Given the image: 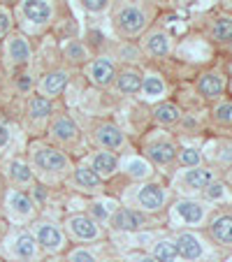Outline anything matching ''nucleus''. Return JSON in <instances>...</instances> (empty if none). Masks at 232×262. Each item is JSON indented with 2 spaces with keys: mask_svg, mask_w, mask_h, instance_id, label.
I'll return each mask as SVG.
<instances>
[{
  "mask_svg": "<svg viewBox=\"0 0 232 262\" xmlns=\"http://www.w3.org/2000/svg\"><path fill=\"white\" fill-rule=\"evenodd\" d=\"M177 158L183 167H198L202 163V154H200L198 148H181L177 154Z\"/></svg>",
  "mask_w": 232,
  "mask_h": 262,
  "instance_id": "33",
  "label": "nucleus"
},
{
  "mask_svg": "<svg viewBox=\"0 0 232 262\" xmlns=\"http://www.w3.org/2000/svg\"><path fill=\"white\" fill-rule=\"evenodd\" d=\"M174 216L183 225H202L207 218V209L202 202H195V200H179L174 204Z\"/></svg>",
  "mask_w": 232,
  "mask_h": 262,
  "instance_id": "10",
  "label": "nucleus"
},
{
  "mask_svg": "<svg viewBox=\"0 0 232 262\" xmlns=\"http://www.w3.org/2000/svg\"><path fill=\"white\" fill-rule=\"evenodd\" d=\"M7 213H10L12 221H19V223L33 218V213H35L33 198H30L28 193H24V190L12 188L10 193H7Z\"/></svg>",
  "mask_w": 232,
  "mask_h": 262,
  "instance_id": "7",
  "label": "nucleus"
},
{
  "mask_svg": "<svg viewBox=\"0 0 232 262\" xmlns=\"http://www.w3.org/2000/svg\"><path fill=\"white\" fill-rule=\"evenodd\" d=\"M30 163L35 169L45 174H65L70 169V158L65 151L49 144H33L30 146Z\"/></svg>",
  "mask_w": 232,
  "mask_h": 262,
  "instance_id": "1",
  "label": "nucleus"
},
{
  "mask_svg": "<svg viewBox=\"0 0 232 262\" xmlns=\"http://www.w3.org/2000/svg\"><path fill=\"white\" fill-rule=\"evenodd\" d=\"M116 74H119L116 72V65H114L109 58H95V60H91L89 68H86V77H89V81L93 86H100V89L114 84Z\"/></svg>",
  "mask_w": 232,
  "mask_h": 262,
  "instance_id": "9",
  "label": "nucleus"
},
{
  "mask_svg": "<svg viewBox=\"0 0 232 262\" xmlns=\"http://www.w3.org/2000/svg\"><path fill=\"white\" fill-rule=\"evenodd\" d=\"M144 154H146V160L151 165L165 167V165H170L174 158H177V146H174L172 142H167V139H156V142L146 144Z\"/></svg>",
  "mask_w": 232,
  "mask_h": 262,
  "instance_id": "12",
  "label": "nucleus"
},
{
  "mask_svg": "<svg viewBox=\"0 0 232 262\" xmlns=\"http://www.w3.org/2000/svg\"><path fill=\"white\" fill-rule=\"evenodd\" d=\"M10 28H12V14L5 7H0V37L10 33Z\"/></svg>",
  "mask_w": 232,
  "mask_h": 262,
  "instance_id": "39",
  "label": "nucleus"
},
{
  "mask_svg": "<svg viewBox=\"0 0 232 262\" xmlns=\"http://www.w3.org/2000/svg\"><path fill=\"white\" fill-rule=\"evenodd\" d=\"M79 3L84 5V10L93 12V14H100L109 7V0H79Z\"/></svg>",
  "mask_w": 232,
  "mask_h": 262,
  "instance_id": "38",
  "label": "nucleus"
},
{
  "mask_svg": "<svg viewBox=\"0 0 232 262\" xmlns=\"http://www.w3.org/2000/svg\"><path fill=\"white\" fill-rule=\"evenodd\" d=\"M116 211V204L112 202H95L93 207H91V218L93 221H109V216Z\"/></svg>",
  "mask_w": 232,
  "mask_h": 262,
  "instance_id": "34",
  "label": "nucleus"
},
{
  "mask_svg": "<svg viewBox=\"0 0 232 262\" xmlns=\"http://www.w3.org/2000/svg\"><path fill=\"white\" fill-rule=\"evenodd\" d=\"M21 14L33 26H47L54 16L51 0H21Z\"/></svg>",
  "mask_w": 232,
  "mask_h": 262,
  "instance_id": "8",
  "label": "nucleus"
},
{
  "mask_svg": "<svg viewBox=\"0 0 232 262\" xmlns=\"http://www.w3.org/2000/svg\"><path fill=\"white\" fill-rule=\"evenodd\" d=\"M5 54L10 58L12 65H28L30 58H33V49H30L28 40H26L24 35H10L5 42Z\"/></svg>",
  "mask_w": 232,
  "mask_h": 262,
  "instance_id": "13",
  "label": "nucleus"
},
{
  "mask_svg": "<svg viewBox=\"0 0 232 262\" xmlns=\"http://www.w3.org/2000/svg\"><path fill=\"white\" fill-rule=\"evenodd\" d=\"M209 232L223 246H232V213H223V216H216L209 225Z\"/></svg>",
  "mask_w": 232,
  "mask_h": 262,
  "instance_id": "22",
  "label": "nucleus"
},
{
  "mask_svg": "<svg viewBox=\"0 0 232 262\" xmlns=\"http://www.w3.org/2000/svg\"><path fill=\"white\" fill-rule=\"evenodd\" d=\"M68 262H98V260H95V255L91 251H86V248H77V251L70 253Z\"/></svg>",
  "mask_w": 232,
  "mask_h": 262,
  "instance_id": "37",
  "label": "nucleus"
},
{
  "mask_svg": "<svg viewBox=\"0 0 232 262\" xmlns=\"http://www.w3.org/2000/svg\"><path fill=\"white\" fill-rule=\"evenodd\" d=\"M72 183H74V188L84 190V193H95L102 186V179L89 165H79V167L72 169Z\"/></svg>",
  "mask_w": 232,
  "mask_h": 262,
  "instance_id": "19",
  "label": "nucleus"
},
{
  "mask_svg": "<svg viewBox=\"0 0 232 262\" xmlns=\"http://www.w3.org/2000/svg\"><path fill=\"white\" fill-rule=\"evenodd\" d=\"M142 93L146 100H158L165 95V81L158 74H144L142 79Z\"/></svg>",
  "mask_w": 232,
  "mask_h": 262,
  "instance_id": "29",
  "label": "nucleus"
},
{
  "mask_svg": "<svg viewBox=\"0 0 232 262\" xmlns=\"http://www.w3.org/2000/svg\"><path fill=\"white\" fill-rule=\"evenodd\" d=\"M65 230L72 239L77 242H95V239L102 237V230H100V223L93 221L89 213H72L65 221Z\"/></svg>",
  "mask_w": 232,
  "mask_h": 262,
  "instance_id": "4",
  "label": "nucleus"
},
{
  "mask_svg": "<svg viewBox=\"0 0 232 262\" xmlns=\"http://www.w3.org/2000/svg\"><path fill=\"white\" fill-rule=\"evenodd\" d=\"M230 177H232V172H230Z\"/></svg>",
  "mask_w": 232,
  "mask_h": 262,
  "instance_id": "46",
  "label": "nucleus"
},
{
  "mask_svg": "<svg viewBox=\"0 0 232 262\" xmlns=\"http://www.w3.org/2000/svg\"><path fill=\"white\" fill-rule=\"evenodd\" d=\"M223 77L221 74H216V72H207V74H202L200 77V81H198V91H200V95H204V98H209V100H214V98H218V95L223 93Z\"/></svg>",
  "mask_w": 232,
  "mask_h": 262,
  "instance_id": "23",
  "label": "nucleus"
},
{
  "mask_svg": "<svg viewBox=\"0 0 232 262\" xmlns=\"http://www.w3.org/2000/svg\"><path fill=\"white\" fill-rule=\"evenodd\" d=\"M130 200L135 202L137 211L156 213L165 207V202H167V193H165V188L158 186V183H142V186H137L135 195H130Z\"/></svg>",
  "mask_w": 232,
  "mask_h": 262,
  "instance_id": "3",
  "label": "nucleus"
},
{
  "mask_svg": "<svg viewBox=\"0 0 232 262\" xmlns=\"http://www.w3.org/2000/svg\"><path fill=\"white\" fill-rule=\"evenodd\" d=\"M142 79H144V74L139 72V70L128 68V70L116 74V89H119L123 95H135L142 91Z\"/></svg>",
  "mask_w": 232,
  "mask_h": 262,
  "instance_id": "21",
  "label": "nucleus"
},
{
  "mask_svg": "<svg viewBox=\"0 0 232 262\" xmlns=\"http://www.w3.org/2000/svg\"><path fill=\"white\" fill-rule=\"evenodd\" d=\"M174 244H177V253L188 262L200 260L202 253H204L202 239H200L198 234H193V232H181L177 239H174Z\"/></svg>",
  "mask_w": 232,
  "mask_h": 262,
  "instance_id": "15",
  "label": "nucleus"
},
{
  "mask_svg": "<svg viewBox=\"0 0 232 262\" xmlns=\"http://www.w3.org/2000/svg\"><path fill=\"white\" fill-rule=\"evenodd\" d=\"M51 112H54V104H51L49 98H45V95H33V98L28 100V116L33 121H45L51 116Z\"/></svg>",
  "mask_w": 232,
  "mask_h": 262,
  "instance_id": "26",
  "label": "nucleus"
},
{
  "mask_svg": "<svg viewBox=\"0 0 232 262\" xmlns=\"http://www.w3.org/2000/svg\"><path fill=\"white\" fill-rule=\"evenodd\" d=\"M45 200H47L45 186H33V202H45Z\"/></svg>",
  "mask_w": 232,
  "mask_h": 262,
  "instance_id": "41",
  "label": "nucleus"
},
{
  "mask_svg": "<svg viewBox=\"0 0 232 262\" xmlns=\"http://www.w3.org/2000/svg\"><path fill=\"white\" fill-rule=\"evenodd\" d=\"M93 137L104 151H119L125 144V137H123V133H121V128L114 123H98L93 130Z\"/></svg>",
  "mask_w": 232,
  "mask_h": 262,
  "instance_id": "11",
  "label": "nucleus"
},
{
  "mask_svg": "<svg viewBox=\"0 0 232 262\" xmlns=\"http://www.w3.org/2000/svg\"><path fill=\"white\" fill-rule=\"evenodd\" d=\"M230 45H232V40H230Z\"/></svg>",
  "mask_w": 232,
  "mask_h": 262,
  "instance_id": "45",
  "label": "nucleus"
},
{
  "mask_svg": "<svg viewBox=\"0 0 232 262\" xmlns=\"http://www.w3.org/2000/svg\"><path fill=\"white\" fill-rule=\"evenodd\" d=\"M10 137H12L10 128H7V125L0 121V148H5L7 144H10Z\"/></svg>",
  "mask_w": 232,
  "mask_h": 262,
  "instance_id": "40",
  "label": "nucleus"
},
{
  "mask_svg": "<svg viewBox=\"0 0 232 262\" xmlns=\"http://www.w3.org/2000/svg\"><path fill=\"white\" fill-rule=\"evenodd\" d=\"M144 49H146L151 56H167L170 49H172V42H170V37L163 33V30H156V33L146 35Z\"/></svg>",
  "mask_w": 232,
  "mask_h": 262,
  "instance_id": "25",
  "label": "nucleus"
},
{
  "mask_svg": "<svg viewBox=\"0 0 232 262\" xmlns=\"http://www.w3.org/2000/svg\"><path fill=\"white\" fill-rule=\"evenodd\" d=\"M89 167L93 169L100 179H109V177H114V174L119 172L121 163H119V158H116L112 151H98V154L91 156Z\"/></svg>",
  "mask_w": 232,
  "mask_h": 262,
  "instance_id": "16",
  "label": "nucleus"
},
{
  "mask_svg": "<svg viewBox=\"0 0 232 262\" xmlns=\"http://www.w3.org/2000/svg\"><path fill=\"white\" fill-rule=\"evenodd\" d=\"M12 253L19 260H35L37 255V242L30 232H16L12 239Z\"/></svg>",
  "mask_w": 232,
  "mask_h": 262,
  "instance_id": "20",
  "label": "nucleus"
},
{
  "mask_svg": "<svg viewBox=\"0 0 232 262\" xmlns=\"http://www.w3.org/2000/svg\"><path fill=\"white\" fill-rule=\"evenodd\" d=\"M227 3H230V5H232V0H227Z\"/></svg>",
  "mask_w": 232,
  "mask_h": 262,
  "instance_id": "44",
  "label": "nucleus"
},
{
  "mask_svg": "<svg viewBox=\"0 0 232 262\" xmlns=\"http://www.w3.org/2000/svg\"><path fill=\"white\" fill-rule=\"evenodd\" d=\"M153 119L158 121L160 125H174L181 121V112H179V107L172 102H160L158 107L153 109Z\"/></svg>",
  "mask_w": 232,
  "mask_h": 262,
  "instance_id": "28",
  "label": "nucleus"
},
{
  "mask_svg": "<svg viewBox=\"0 0 232 262\" xmlns=\"http://www.w3.org/2000/svg\"><path fill=\"white\" fill-rule=\"evenodd\" d=\"M204 195H207V200H223L225 198V186L218 183V181H214L204 188Z\"/></svg>",
  "mask_w": 232,
  "mask_h": 262,
  "instance_id": "36",
  "label": "nucleus"
},
{
  "mask_svg": "<svg viewBox=\"0 0 232 262\" xmlns=\"http://www.w3.org/2000/svg\"><path fill=\"white\" fill-rule=\"evenodd\" d=\"M109 225L114 230H119V232H137L146 225V218H144L142 211L133 207H121L109 216Z\"/></svg>",
  "mask_w": 232,
  "mask_h": 262,
  "instance_id": "6",
  "label": "nucleus"
},
{
  "mask_svg": "<svg viewBox=\"0 0 232 262\" xmlns=\"http://www.w3.org/2000/svg\"><path fill=\"white\" fill-rule=\"evenodd\" d=\"M212 37L216 42H230L232 40V19L230 16H221V19L214 21Z\"/></svg>",
  "mask_w": 232,
  "mask_h": 262,
  "instance_id": "31",
  "label": "nucleus"
},
{
  "mask_svg": "<svg viewBox=\"0 0 232 262\" xmlns=\"http://www.w3.org/2000/svg\"><path fill=\"white\" fill-rule=\"evenodd\" d=\"M16 89L24 91V93H26V91H30V77H28V74H21L19 79H16Z\"/></svg>",
  "mask_w": 232,
  "mask_h": 262,
  "instance_id": "42",
  "label": "nucleus"
},
{
  "mask_svg": "<svg viewBox=\"0 0 232 262\" xmlns=\"http://www.w3.org/2000/svg\"><path fill=\"white\" fill-rule=\"evenodd\" d=\"M63 54H65V58H68L70 63H84V60L89 58V54H86V47L81 45V42H77V40L68 42Z\"/></svg>",
  "mask_w": 232,
  "mask_h": 262,
  "instance_id": "32",
  "label": "nucleus"
},
{
  "mask_svg": "<svg viewBox=\"0 0 232 262\" xmlns=\"http://www.w3.org/2000/svg\"><path fill=\"white\" fill-rule=\"evenodd\" d=\"M128 260H130V262H156L151 255H146V253H133Z\"/></svg>",
  "mask_w": 232,
  "mask_h": 262,
  "instance_id": "43",
  "label": "nucleus"
},
{
  "mask_svg": "<svg viewBox=\"0 0 232 262\" xmlns=\"http://www.w3.org/2000/svg\"><path fill=\"white\" fill-rule=\"evenodd\" d=\"M49 135H51V139H56L58 144H72L79 139V128H77V123H74L70 116L60 114L58 119H54V123H51Z\"/></svg>",
  "mask_w": 232,
  "mask_h": 262,
  "instance_id": "14",
  "label": "nucleus"
},
{
  "mask_svg": "<svg viewBox=\"0 0 232 262\" xmlns=\"http://www.w3.org/2000/svg\"><path fill=\"white\" fill-rule=\"evenodd\" d=\"M151 257H153L156 262H174V260L179 257L177 244L170 242V239H160V242H156V246H153Z\"/></svg>",
  "mask_w": 232,
  "mask_h": 262,
  "instance_id": "30",
  "label": "nucleus"
},
{
  "mask_svg": "<svg viewBox=\"0 0 232 262\" xmlns=\"http://www.w3.org/2000/svg\"><path fill=\"white\" fill-rule=\"evenodd\" d=\"M68 81H70V77L65 70H51L40 81V95H45V98H49V100L56 98V95H60L65 91Z\"/></svg>",
  "mask_w": 232,
  "mask_h": 262,
  "instance_id": "17",
  "label": "nucleus"
},
{
  "mask_svg": "<svg viewBox=\"0 0 232 262\" xmlns=\"http://www.w3.org/2000/svg\"><path fill=\"white\" fill-rule=\"evenodd\" d=\"M214 181H216V174L207 167H200V165L198 167H188L186 172L181 174V183L191 190H204L209 183H214Z\"/></svg>",
  "mask_w": 232,
  "mask_h": 262,
  "instance_id": "18",
  "label": "nucleus"
},
{
  "mask_svg": "<svg viewBox=\"0 0 232 262\" xmlns=\"http://www.w3.org/2000/svg\"><path fill=\"white\" fill-rule=\"evenodd\" d=\"M7 177H10L12 183H16V186H28V183H33V169H30L28 163L14 158L7 163Z\"/></svg>",
  "mask_w": 232,
  "mask_h": 262,
  "instance_id": "24",
  "label": "nucleus"
},
{
  "mask_svg": "<svg viewBox=\"0 0 232 262\" xmlns=\"http://www.w3.org/2000/svg\"><path fill=\"white\" fill-rule=\"evenodd\" d=\"M33 232H35L33 234L35 242H37V246H40L42 251H47V253L63 251V246H65V232L58 228V225H54V223H37Z\"/></svg>",
  "mask_w": 232,
  "mask_h": 262,
  "instance_id": "5",
  "label": "nucleus"
},
{
  "mask_svg": "<svg viewBox=\"0 0 232 262\" xmlns=\"http://www.w3.org/2000/svg\"><path fill=\"white\" fill-rule=\"evenodd\" d=\"M123 172L135 181H144V179H149L153 174V167L146 158H128L123 163Z\"/></svg>",
  "mask_w": 232,
  "mask_h": 262,
  "instance_id": "27",
  "label": "nucleus"
},
{
  "mask_svg": "<svg viewBox=\"0 0 232 262\" xmlns=\"http://www.w3.org/2000/svg\"><path fill=\"white\" fill-rule=\"evenodd\" d=\"M146 24H149L146 12L139 5H123L114 14V26L123 37H137L139 33H144Z\"/></svg>",
  "mask_w": 232,
  "mask_h": 262,
  "instance_id": "2",
  "label": "nucleus"
},
{
  "mask_svg": "<svg viewBox=\"0 0 232 262\" xmlns=\"http://www.w3.org/2000/svg\"><path fill=\"white\" fill-rule=\"evenodd\" d=\"M214 116H216V121H221V123H230L232 121V102H221L216 107V112H214Z\"/></svg>",
  "mask_w": 232,
  "mask_h": 262,
  "instance_id": "35",
  "label": "nucleus"
}]
</instances>
